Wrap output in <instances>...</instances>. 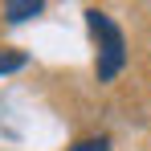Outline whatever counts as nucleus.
Here are the masks:
<instances>
[{"mask_svg": "<svg viewBox=\"0 0 151 151\" xmlns=\"http://www.w3.org/2000/svg\"><path fill=\"white\" fill-rule=\"evenodd\" d=\"M21 65H25V53L21 49H0V74H12Z\"/></svg>", "mask_w": 151, "mask_h": 151, "instance_id": "obj_3", "label": "nucleus"}, {"mask_svg": "<svg viewBox=\"0 0 151 151\" xmlns=\"http://www.w3.org/2000/svg\"><path fill=\"white\" fill-rule=\"evenodd\" d=\"M86 25L98 41V82H110L119 78V70L127 65V41H123V29L114 25L106 12L98 8H86Z\"/></svg>", "mask_w": 151, "mask_h": 151, "instance_id": "obj_1", "label": "nucleus"}, {"mask_svg": "<svg viewBox=\"0 0 151 151\" xmlns=\"http://www.w3.org/2000/svg\"><path fill=\"white\" fill-rule=\"evenodd\" d=\"M70 151H110V139H106V135H90V139L74 143Z\"/></svg>", "mask_w": 151, "mask_h": 151, "instance_id": "obj_4", "label": "nucleus"}, {"mask_svg": "<svg viewBox=\"0 0 151 151\" xmlns=\"http://www.w3.org/2000/svg\"><path fill=\"white\" fill-rule=\"evenodd\" d=\"M41 8H45L41 0H8V4H4V17H8V21H29V17H37Z\"/></svg>", "mask_w": 151, "mask_h": 151, "instance_id": "obj_2", "label": "nucleus"}]
</instances>
